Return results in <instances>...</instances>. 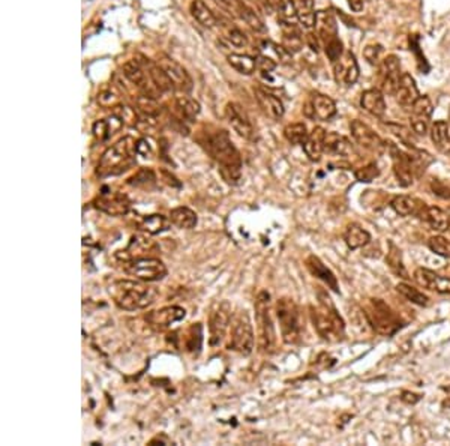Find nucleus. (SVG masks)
I'll return each mask as SVG.
<instances>
[{
	"instance_id": "1",
	"label": "nucleus",
	"mask_w": 450,
	"mask_h": 446,
	"mask_svg": "<svg viewBox=\"0 0 450 446\" xmlns=\"http://www.w3.org/2000/svg\"><path fill=\"white\" fill-rule=\"evenodd\" d=\"M201 146L219 166V173L228 185H237L242 179V158L224 129H216L200 140Z\"/></svg>"
},
{
	"instance_id": "2",
	"label": "nucleus",
	"mask_w": 450,
	"mask_h": 446,
	"mask_svg": "<svg viewBox=\"0 0 450 446\" xmlns=\"http://www.w3.org/2000/svg\"><path fill=\"white\" fill-rule=\"evenodd\" d=\"M137 154V141L133 137H124L113 146H110L98 162L96 175L100 178L116 176L129 170L135 164L134 155Z\"/></svg>"
},
{
	"instance_id": "3",
	"label": "nucleus",
	"mask_w": 450,
	"mask_h": 446,
	"mask_svg": "<svg viewBox=\"0 0 450 446\" xmlns=\"http://www.w3.org/2000/svg\"><path fill=\"white\" fill-rule=\"evenodd\" d=\"M318 307H310L311 311V320L314 323V328L317 329L318 335L326 341H339L343 340L345 323L338 310L332 303L331 298L327 296V293L318 291Z\"/></svg>"
},
{
	"instance_id": "4",
	"label": "nucleus",
	"mask_w": 450,
	"mask_h": 446,
	"mask_svg": "<svg viewBox=\"0 0 450 446\" xmlns=\"http://www.w3.org/2000/svg\"><path fill=\"white\" fill-rule=\"evenodd\" d=\"M108 293L116 306L126 311L143 310L153 303L155 290L133 280H117L108 287Z\"/></svg>"
},
{
	"instance_id": "5",
	"label": "nucleus",
	"mask_w": 450,
	"mask_h": 446,
	"mask_svg": "<svg viewBox=\"0 0 450 446\" xmlns=\"http://www.w3.org/2000/svg\"><path fill=\"white\" fill-rule=\"evenodd\" d=\"M277 317L281 326L285 344H298L303 332V319L300 308L291 298H281L277 302Z\"/></svg>"
},
{
	"instance_id": "6",
	"label": "nucleus",
	"mask_w": 450,
	"mask_h": 446,
	"mask_svg": "<svg viewBox=\"0 0 450 446\" xmlns=\"http://www.w3.org/2000/svg\"><path fill=\"white\" fill-rule=\"evenodd\" d=\"M371 328L381 335H393L402 328V322L383 299H369L365 310Z\"/></svg>"
},
{
	"instance_id": "7",
	"label": "nucleus",
	"mask_w": 450,
	"mask_h": 446,
	"mask_svg": "<svg viewBox=\"0 0 450 446\" xmlns=\"http://www.w3.org/2000/svg\"><path fill=\"white\" fill-rule=\"evenodd\" d=\"M232 331H230V343L228 349L234 350L240 355L248 356L254 350V329H252V323L249 319V314L244 310L239 311L232 319Z\"/></svg>"
},
{
	"instance_id": "8",
	"label": "nucleus",
	"mask_w": 450,
	"mask_h": 446,
	"mask_svg": "<svg viewBox=\"0 0 450 446\" xmlns=\"http://www.w3.org/2000/svg\"><path fill=\"white\" fill-rule=\"evenodd\" d=\"M390 157L393 161V171L397 176L399 185L402 187H410L414 182V178L421 175V171L425 170L423 159L421 157H414L405 154L398 146L389 143Z\"/></svg>"
},
{
	"instance_id": "9",
	"label": "nucleus",
	"mask_w": 450,
	"mask_h": 446,
	"mask_svg": "<svg viewBox=\"0 0 450 446\" xmlns=\"http://www.w3.org/2000/svg\"><path fill=\"white\" fill-rule=\"evenodd\" d=\"M124 272L140 281H159L167 275V268L162 260L155 257H141L124 262Z\"/></svg>"
},
{
	"instance_id": "10",
	"label": "nucleus",
	"mask_w": 450,
	"mask_h": 446,
	"mask_svg": "<svg viewBox=\"0 0 450 446\" xmlns=\"http://www.w3.org/2000/svg\"><path fill=\"white\" fill-rule=\"evenodd\" d=\"M257 313V324H258V346L263 352H272L273 344H275V329L270 317L269 310V295L266 291L260 293L256 303Z\"/></svg>"
},
{
	"instance_id": "11",
	"label": "nucleus",
	"mask_w": 450,
	"mask_h": 446,
	"mask_svg": "<svg viewBox=\"0 0 450 446\" xmlns=\"http://www.w3.org/2000/svg\"><path fill=\"white\" fill-rule=\"evenodd\" d=\"M93 206L107 215L124 216L129 212L131 202L124 192H101L93 202Z\"/></svg>"
},
{
	"instance_id": "12",
	"label": "nucleus",
	"mask_w": 450,
	"mask_h": 446,
	"mask_svg": "<svg viewBox=\"0 0 450 446\" xmlns=\"http://www.w3.org/2000/svg\"><path fill=\"white\" fill-rule=\"evenodd\" d=\"M232 307L227 301L221 302L216 310L211 314L209 329H211V344L219 346L223 343L230 323H232Z\"/></svg>"
},
{
	"instance_id": "13",
	"label": "nucleus",
	"mask_w": 450,
	"mask_h": 446,
	"mask_svg": "<svg viewBox=\"0 0 450 446\" xmlns=\"http://www.w3.org/2000/svg\"><path fill=\"white\" fill-rule=\"evenodd\" d=\"M185 315H186V311L182 307L170 306V307H164V308L147 313L145 319L152 329L166 331L171 324L183 320Z\"/></svg>"
},
{
	"instance_id": "14",
	"label": "nucleus",
	"mask_w": 450,
	"mask_h": 446,
	"mask_svg": "<svg viewBox=\"0 0 450 446\" xmlns=\"http://www.w3.org/2000/svg\"><path fill=\"white\" fill-rule=\"evenodd\" d=\"M333 75L338 84L353 86L359 79V65L351 51H344L336 62H333Z\"/></svg>"
},
{
	"instance_id": "15",
	"label": "nucleus",
	"mask_w": 450,
	"mask_h": 446,
	"mask_svg": "<svg viewBox=\"0 0 450 446\" xmlns=\"http://www.w3.org/2000/svg\"><path fill=\"white\" fill-rule=\"evenodd\" d=\"M225 117L228 124L232 125V128L240 137H244L246 140H254V136H256L254 126H252L248 114L239 104L228 103L225 107Z\"/></svg>"
},
{
	"instance_id": "16",
	"label": "nucleus",
	"mask_w": 450,
	"mask_h": 446,
	"mask_svg": "<svg viewBox=\"0 0 450 446\" xmlns=\"http://www.w3.org/2000/svg\"><path fill=\"white\" fill-rule=\"evenodd\" d=\"M305 114L318 121H331L336 114V104L327 95L314 93L311 100L305 104Z\"/></svg>"
},
{
	"instance_id": "17",
	"label": "nucleus",
	"mask_w": 450,
	"mask_h": 446,
	"mask_svg": "<svg viewBox=\"0 0 450 446\" xmlns=\"http://www.w3.org/2000/svg\"><path fill=\"white\" fill-rule=\"evenodd\" d=\"M350 129H351V136H353L355 141L362 147H365L368 150L380 152L381 149H384V146H386L384 145V141L380 138V136L374 131V129L362 121L351 122Z\"/></svg>"
},
{
	"instance_id": "18",
	"label": "nucleus",
	"mask_w": 450,
	"mask_h": 446,
	"mask_svg": "<svg viewBox=\"0 0 450 446\" xmlns=\"http://www.w3.org/2000/svg\"><path fill=\"white\" fill-rule=\"evenodd\" d=\"M161 68L166 71L167 77L170 79L173 88L180 92H191L192 91V79L180 63H178L173 59H162L158 62Z\"/></svg>"
},
{
	"instance_id": "19",
	"label": "nucleus",
	"mask_w": 450,
	"mask_h": 446,
	"mask_svg": "<svg viewBox=\"0 0 450 446\" xmlns=\"http://www.w3.org/2000/svg\"><path fill=\"white\" fill-rule=\"evenodd\" d=\"M401 65L397 56H388L381 63V89L384 93L395 95L401 80Z\"/></svg>"
},
{
	"instance_id": "20",
	"label": "nucleus",
	"mask_w": 450,
	"mask_h": 446,
	"mask_svg": "<svg viewBox=\"0 0 450 446\" xmlns=\"http://www.w3.org/2000/svg\"><path fill=\"white\" fill-rule=\"evenodd\" d=\"M414 280L423 289L432 290L442 295H450V278L435 274L434 270L419 268L414 270Z\"/></svg>"
},
{
	"instance_id": "21",
	"label": "nucleus",
	"mask_w": 450,
	"mask_h": 446,
	"mask_svg": "<svg viewBox=\"0 0 450 446\" xmlns=\"http://www.w3.org/2000/svg\"><path fill=\"white\" fill-rule=\"evenodd\" d=\"M390 206L398 215H402V216L414 215V216H419L422 220H425V215L428 211L426 203H423L422 200L416 197H410V195H397V197L392 200Z\"/></svg>"
},
{
	"instance_id": "22",
	"label": "nucleus",
	"mask_w": 450,
	"mask_h": 446,
	"mask_svg": "<svg viewBox=\"0 0 450 446\" xmlns=\"http://www.w3.org/2000/svg\"><path fill=\"white\" fill-rule=\"evenodd\" d=\"M152 248H153V244L149 241L147 237L141 236V235H135V236L131 237V241L125 249L116 253V258L124 263V262H129V260L147 257L146 253H149Z\"/></svg>"
},
{
	"instance_id": "23",
	"label": "nucleus",
	"mask_w": 450,
	"mask_h": 446,
	"mask_svg": "<svg viewBox=\"0 0 450 446\" xmlns=\"http://www.w3.org/2000/svg\"><path fill=\"white\" fill-rule=\"evenodd\" d=\"M393 96L397 98L398 104L404 108H411V105L416 103L417 98L421 96L419 89H417V86H416V81L410 74L404 72L401 75L398 89H397V92H395Z\"/></svg>"
},
{
	"instance_id": "24",
	"label": "nucleus",
	"mask_w": 450,
	"mask_h": 446,
	"mask_svg": "<svg viewBox=\"0 0 450 446\" xmlns=\"http://www.w3.org/2000/svg\"><path fill=\"white\" fill-rule=\"evenodd\" d=\"M315 29H317V37L324 42V46L327 42L338 38L336 20L331 11H320V13H317Z\"/></svg>"
},
{
	"instance_id": "25",
	"label": "nucleus",
	"mask_w": 450,
	"mask_h": 446,
	"mask_svg": "<svg viewBox=\"0 0 450 446\" xmlns=\"http://www.w3.org/2000/svg\"><path fill=\"white\" fill-rule=\"evenodd\" d=\"M256 98L258 101V105L261 107V110L265 112L266 116H269L273 121H279V119L284 116L285 113V108L284 104L281 103L279 98H277L275 95H272L266 91H263L260 88L254 89Z\"/></svg>"
},
{
	"instance_id": "26",
	"label": "nucleus",
	"mask_w": 450,
	"mask_h": 446,
	"mask_svg": "<svg viewBox=\"0 0 450 446\" xmlns=\"http://www.w3.org/2000/svg\"><path fill=\"white\" fill-rule=\"evenodd\" d=\"M306 268H308L312 277L323 281L329 289H332L333 291L339 293V284H338V280H336L335 274L317 256H310L308 258H306Z\"/></svg>"
},
{
	"instance_id": "27",
	"label": "nucleus",
	"mask_w": 450,
	"mask_h": 446,
	"mask_svg": "<svg viewBox=\"0 0 450 446\" xmlns=\"http://www.w3.org/2000/svg\"><path fill=\"white\" fill-rule=\"evenodd\" d=\"M360 104L365 112L376 117H381L386 113V101H384L383 92L378 89H368L362 93Z\"/></svg>"
},
{
	"instance_id": "28",
	"label": "nucleus",
	"mask_w": 450,
	"mask_h": 446,
	"mask_svg": "<svg viewBox=\"0 0 450 446\" xmlns=\"http://www.w3.org/2000/svg\"><path fill=\"white\" fill-rule=\"evenodd\" d=\"M324 138L326 131L322 126H315L312 133H310L308 138H306L303 143V150L311 161H320L322 155L324 154Z\"/></svg>"
},
{
	"instance_id": "29",
	"label": "nucleus",
	"mask_w": 450,
	"mask_h": 446,
	"mask_svg": "<svg viewBox=\"0 0 450 446\" xmlns=\"http://www.w3.org/2000/svg\"><path fill=\"white\" fill-rule=\"evenodd\" d=\"M324 152L331 155H338V157H348L355 152L353 145L350 141L339 136L336 133H326L324 138Z\"/></svg>"
},
{
	"instance_id": "30",
	"label": "nucleus",
	"mask_w": 450,
	"mask_h": 446,
	"mask_svg": "<svg viewBox=\"0 0 450 446\" xmlns=\"http://www.w3.org/2000/svg\"><path fill=\"white\" fill-rule=\"evenodd\" d=\"M344 241L350 249H359L369 244L371 235L368 233V230H365L364 227L353 223L347 225L345 233H344Z\"/></svg>"
},
{
	"instance_id": "31",
	"label": "nucleus",
	"mask_w": 450,
	"mask_h": 446,
	"mask_svg": "<svg viewBox=\"0 0 450 446\" xmlns=\"http://www.w3.org/2000/svg\"><path fill=\"white\" fill-rule=\"evenodd\" d=\"M282 47L290 54L302 50L303 38L294 23H282Z\"/></svg>"
},
{
	"instance_id": "32",
	"label": "nucleus",
	"mask_w": 450,
	"mask_h": 446,
	"mask_svg": "<svg viewBox=\"0 0 450 446\" xmlns=\"http://www.w3.org/2000/svg\"><path fill=\"white\" fill-rule=\"evenodd\" d=\"M141 65L147 70V74H149L150 80H152L153 84H155L157 88L161 91V93L170 92V91L174 89L171 81H170V79L167 77L166 71H164V70L161 68L159 63H153V62H150V60H145V62H141Z\"/></svg>"
},
{
	"instance_id": "33",
	"label": "nucleus",
	"mask_w": 450,
	"mask_h": 446,
	"mask_svg": "<svg viewBox=\"0 0 450 446\" xmlns=\"http://www.w3.org/2000/svg\"><path fill=\"white\" fill-rule=\"evenodd\" d=\"M168 218L173 225L183 228V230H191L197 225V214L186 208V206H179V208H174L170 211Z\"/></svg>"
},
{
	"instance_id": "34",
	"label": "nucleus",
	"mask_w": 450,
	"mask_h": 446,
	"mask_svg": "<svg viewBox=\"0 0 450 446\" xmlns=\"http://www.w3.org/2000/svg\"><path fill=\"white\" fill-rule=\"evenodd\" d=\"M425 221L431 225L434 232H446L450 227V216L442 208L437 206H428V211L425 215Z\"/></svg>"
},
{
	"instance_id": "35",
	"label": "nucleus",
	"mask_w": 450,
	"mask_h": 446,
	"mask_svg": "<svg viewBox=\"0 0 450 446\" xmlns=\"http://www.w3.org/2000/svg\"><path fill=\"white\" fill-rule=\"evenodd\" d=\"M227 60H228L230 67L244 75L254 74L257 70V59L252 58V56H248V54L232 53V54H228Z\"/></svg>"
},
{
	"instance_id": "36",
	"label": "nucleus",
	"mask_w": 450,
	"mask_h": 446,
	"mask_svg": "<svg viewBox=\"0 0 450 446\" xmlns=\"http://www.w3.org/2000/svg\"><path fill=\"white\" fill-rule=\"evenodd\" d=\"M191 14L192 17L199 21V23L207 29H212L216 26L218 20L215 17V14L211 11L203 0H194L191 4Z\"/></svg>"
},
{
	"instance_id": "37",
	"label": "nucleus",
	"mask_w": 450,
	"mask_h": 446,
	"mask_svg": "<svg viewBox=\"0 0 450 446\" xmlns=\"http://www.w3.org/2000/svg\"><path fill=\"white\" fill-rule=\"evenodd\" d=\"M386 263L390 268V270L393 272L397 277H401L404 280L410 278L409 277V272L404 266V260H402V253L401 249L395 245L392 241L389 242V249H388V256H386Z\"/></svg>"
},
{
	"instance_id": "38",
	"label": "nucleus",
	"mask_w": 450,
	"mask_h": 446,
	"mask_svg": "<svg viewBox=\"0 0 450 446\" xmlns=\"http://www.w3.org/2000/svg\"><path fill=\"white\" fill-rule=\"evenodd\" d=\"M431 138L438 150L444 152V154L450 152V128L447 122L437 121L431 128Z\"/></svg>"
},
{
	"instance_id": "39",
	"label": "nucleus",
	"mask_w": 450,
	"mask_h": 446,
	"mask_svg": "<svg viewBox=\"0 0 450 446\" xmlns=\"http://www.w3.org/2000/svg\"><path fill=\"white\" fill-rule=\"evenodd\" d=\"M170 218H166L164 215L153 214L147 215L140 221V228L143 232H147L149 235H159L162 232L168 230L170 227Z\"/></svg>"
},
{
	"instance_id": "40",
	"label": "nucleus",
	"mask_w": 450,
	"mask_h": 446,
	"mask_svg": "<svg viewBox=\"0 0 450 446\" xmlns=\"http://www.w3.org/2000/svg\"><path fill=\"white\" fill-rule=\"evenodd\" d=\"M200 104L190 96H179L176 100V113L179 114L180 119H186V121H194V119L200 114Z\"/></svg>"
},
{
	"instance_id": "41",
	"label": "nucleus",
	"mask_w": 450,
	"mask_h": 446,
	"mask_svg": "<svg viewBox=\"0 0 450 446\" xmlns=\"http://www.w3.org/2000/svg\"><path fill=\"white\" fill-rule=\"evenodd\" d=\"M296 9H298V18L303 27L311 29L315 26L317 13L314 9L312 0H296Z\"/></svg>"
},
{
	"instance_id": "42",
	"label": "nucleus",
	"mask_w": 450,
	"mask_h": 446,
	"mask_svg": "<svg viewBox=\"0 0 450 446\" xmlns=\"http://www.w3.org/2000/svg\"><path fill=\"white\" fill-rule=\"evenodd\" d=\"M128 183L133 185V187H137V188L150 190L157 185V175L152 169L143 167L135 173L133 178L128 179Z\"/></svg>"
},
{
	"instance_id": "43",
	"label": "nucleus",
	"mask_w": 450,
	"mask_h": 446,
	"mask_svg": "<svg viewBox=\"0 0 450 446\" xmlns=\"http://www.w3.org/2000/svg\"><path fill=\"white\" fill-rule=\"evenodd\" d=\"M308 136H310L308 128H306V125L302 122L290 124L284 128V137L287 138V141L291 145H303L306 138H308Z\"/></svg>"
},
{
	"instance_id": "44",
	"label": "nucleus",
	"mask_w": 450,
	"mask_h": 446,
	"mask_svg": "<svg viewBox=\"0 0 450 446\" xmlns=\"http://www.w3.org/2000/svg\"><path fill=\"white\" fill-rule=\"evenodd\" d=\"M397 291L405 299L410 301L411 303H416V306H419V307H426L428 303H430V298L423 295V293L417 290L416 287L407 284V282H399V284L397 286Z\"/></svg>"
},
{
	"instance_id": "45",
	"label": "nucleus",
	"mask_w": 450,
	"mask_h": 446,
	"mask_svg": "<svg viewBox=\"0 0 450 446\" xmlns=\"http://www.w3.org/2000/svg\"><path fill=\"white\" fill-rule=\"evenodd\" d=\"M137 108L145 117H157L161 113V105L158 104L157 98L149 95H141L135 100Z\"/></svg>"
},
{
	"instance_id": "46",
	"label": "nucleus",
	"mask_w": 450,
	"mask_h": 446,
	"mask_svg": "<svg viewBox=\"0 0 450 446\" xmlns=\"http://www.w3.org/2000/svg\"><path fill=\"white\" fill-rule=\"evenodd\" d=\"M432 103L428 96H419L416 103L411 105V116L414 119H422V121H430L432 114Z\"/></svg>"
},
{
	"instance_id": "47",
	"label": "nucleus",
	"mask_w": 450,
	"mask_h": 446,
	"mask_svg": "<svg viewBox=\"0 0 450 446\" xmlns=\"http://www.w3.org/2000/svg\"><path fill=\"white\" fill-rule=\"evenodd\" d=\"M201 341H203V332H201V324L200 323H195L192 324L188 334H186V339H185V346H186V350L192 352V353H199L201 349Z\"/></svg>"
},
{
	"instance_id": "48",
	"label": "nucleus",
	"mask_w": 450,
	"mask_h": 446,
	"mask_svg": "<svg viewBox=\"0 0 450 446\" xmlns=\"http://www.w3.org/2000/svg\"><path fill=\"white\" fill-rule=\"evenodd\" d=\"M113 116H116L117 119L122 121V124H129V125H137L140 122V117L135 112V108L133 107H128V105H122V104H117L116 107H113Z\"/></svg>"
},
{
	"instance_id": "49",
	"label": "nucleus",
	"mask_w": 450,
	"mask_h": 446,
	"mask_svg": "<svg viewBox=\"0 0 450 446\" xmlns=\"http://www.w3.org/2000/svg\"><path fill=\"white\" fill-rule=\"evenodd\" d=\"M112 122H113V119H108V121H104V119H101V121H96L93 124L92 133L96 140L105 141L110 136H113L117 131V128L112 126Z\"/></svg>"
},
{
	"instance_id": "50",
	"label": "nucleus",
	"mask_w": 450,
	"mask_h": 446,
	"mask_svg": "<svg viewBox=\"0 0 450 446\" xmlns=\"http://www.w3.org/2000/svg\"><path fill=\"white\" fill-rule=\"evenodd\" d=\"M428 247L431 248V251L437 256H442L444 258H450V241H447L443 236H432L428 241Z\"/></svg>"
},
{
	"instance_id": "51",
	"label": "nucleus",
	"mask_w": 450,
	"mask_h": 446,
	"mask_svg": "<svg viewBox=\"0 0 450 446\" xmlns=\"http://www.w3.org/2000/svg\"><path fill=\"white\" fill-rule=\"evenodd\" d=\"M240 17L244 18V21L251 29H254L257 32L265 30V23H263V20L246 5L242 6V11H240Z\"/></svg>"
},
{
	"instance_id": "52",
	"label": "nucleus",
	"mask_w": 450,
	"mask_h": 446,
	"mask_svg": "<svg viewBox=\"0 0 450 446\" xmlns=\"http://www.w3.org/2000/svg\"><path fill=\"white\" fill-rule=\"evenodd\" d=\"M279 15L282 23H294L298 18V9L293 0H284L279 5Z\"/></svg>"
},
{
	"instance_id": "53",
	"label": "nucleus",
	"mask_w": 450,
	"mask_h": 446,
	"mask_svg": "<svg viewBox=\"0 0 450 446\" xmlns=\"http://www.w3.org/2000/svg\"><path fill=\"white\" fill-rule=\"evenodd\" d=\"M380 175V170L377 167V164H368L365 167H360L355 171V176L359 182H364V183H369L374 181L377 176Z\"/></svg>"
},
{
	"instance_id": "54",
	"label": "nucleus",
	"mask_w": 450,
	"mask_h": 446,
	"mask_svg": "<svg viewBox=\"0 0 450 446\" xmlns=\"http://www.w3.org/2000/svg\"><path fill=\"white\" fill-rule=\"evenodd\" d=\"M344 53L343 50V42L339 41L338 38L331 41V42H327L326 44V54H327V58L329 60H331L332 63L336 62L339 58H341V54Z\"/></svg>"
},
{
	"instance_id": "55",
	"label": "nucleus",
	"mask_w": 450,
	"mask_h": 446,
	"mask_svg": "<svg viewBox=\"0 0 450 446\" xmlns=\"http://www.w3.org/2000/svg\"><path fill=\"white\" fill-rule=\"evenodd\" d=\"M227 39L232 42L234 47H246L248 46V38L244 34L242 30H239L236 27L228 29L227 32Z\"/></svg>"
},
{
	"instance_id": "56",
	"label": "nucleus",
	"mask_w": 450,
	"mask_h": 446,
	"mask_svg": "<svg viewBox=\"0 0 450 446\" xmlns=\"http://www.w3.org/2000/svg\"><path fill=\"white\" fill-rule=\"evenodd\" d=\"M431 188H432L434 194L438 195V197H442L444 200H450V188L447 187L446 183H443L442 181L432 179L431 181Z\"/></svg>"
},
{
	"instance_id": "57",
	"label": "nucleus",
	"mask_w": 450,
	"mask_h": 446,
	"mask_svg": "<svg viewBox=\"0 0 450 446\" xmlns=\"http://www.w3.org/2000/svg\"><path fill=\"white\" fill-rule=\"evenodd\" d=\"M218 5H221L224 9H227L228 13H233V14H239L240 15V11H242L244 4L240 2V0H215Z\"/></svg>"
},
{
	"instance_id": "58",
	"label": "nucleus",
	"mask_w": 450,
	"mask_h": 446,
	"mask_svg": "<svg viewBox=\"0 0 450 446\" xmlns=\"http://www.w3.org/2000/svg\"><path fill=\"white\" fill-rule=\"evenodd\" d=\"M381 54H383L381 46H368L364 51V56L369 63H378Z\"/></svg>"
},
{
	"instance_id": "59",
	"label": "nucleus",
	"mask_w": 450,
	"mask_h": 446,
	"mask_svg": "<svg viewBox=\"0 0 450 446\" xmlns=\"http://www.w3.org/2000/svg\"><path fill=\"white\" fill-rule=\"evenodd\" d=\"M257 68L261 72H270V71H273L277 68V63H275V60H272L267 56H260L257 59Z\"/></svg>"
},
{
	"instance_id": "60",
	"label": "nucleus",
	"mask_w": 450,
	"mask_h": 446,
	"mask_svg": "<svg viewBox=\"0 0 450 446\" xmlns=\"http://www.w3.org/2000/svg\"><path fill=\"white\" fill-rule=\"evenodd\" d=\"M98 103H100V104L104 105V107H112V108L117 105L116 95H114L112 91L102 92L100 96H98Z\"/></svg>"
},
{
	"instance_id": "61",
	"label": "nucleus",
	"mask_w": 450,
	"mask_h": 446,
	"mask_svg": "<svg viewBox=\"0 0 450 446\" xmlns=\"http://www.w3.org/2000/svg\"><path fill=\"white\" fill-rule=\"evenodd\" d=\"M159 175L162 176V181L166 182V183L168 185V187H171V188H180V187H182V183H180L178 179H176V178L171 175L170 171H167V170H161V171H159Z\"/></svg>"
},
{
	"instance_id": "62",
	"label": "nucleus",
	"mask_w": 450,
	"mask_h": 446,
	"mask_svg": "<svg viewBox=\"0 0 450 446\" xmlns=\"http://www.w3.org/2000/svg\"><path fill=\"white\" fill-rule=\"evenodd\" d=\"M137 154L143 155V157H149L152 154V150H150V146L146 140H138L137 141Z\"/></svg>"
},
{
	"instance_id": "63",
	"label": "nucleus",
	"mask_w": 450,
	"mask_h": 446,
	"mask_svg": "<svg viewBox=\"0 0 450 446\" xmlns=\"http://www.w3.org/2000/svg\"><path fill=\"white\" fill-rule=\"evenodd\" d=\"M401 400L404 402H407V405H416V402L421 400V395L410 393V391H404V393L401 394Z\"/></svg>"
},
{
	"instance_id": "64",
	"label": "nucleus",
	"mask_w": 450,
	"mask_h": 446,
	"mask_svg": "<svg viewBox=\"0 0 450 446\" xmlns=\"http://www.w3.org/2000/svg\"><path fill=\"white\" fill-rule=\"evenodd\" d=\"M365 2L366 0H348V5L351 9L355 11V13H360V11L364 9V6H365Z\"/></svg>"
}]
</instances>
